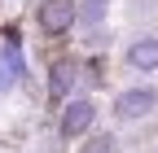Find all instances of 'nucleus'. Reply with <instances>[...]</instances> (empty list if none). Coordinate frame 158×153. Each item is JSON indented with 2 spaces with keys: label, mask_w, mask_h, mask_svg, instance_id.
<instances>
[{
  "label": "nucleus",
  "mask_w": 158,
  "mask_h": 153,
  "mask_svg": "<svg viewBox=\"0 0 158 153\" xmlns=\"http://www.w3.org/2000/svg\"><path fill=\"white\" fill-rule=\"evenodd\" d=\"M110 13V0H79V22L84 26H101Z\"/></svg>",
  "instance_id": "obj_6"
},
{
  "label": "nucleus",
  "mask_w": 158,
  "mask_h": 153,
  "mask_svg": "<svg viewBox=\"0 0 158 153\" xmlns=\"http://www.w3.org/2000/svg\"><path fill=\"white\" fill-rule=\"evenodd\" d=\"M92 123H97V105H92L88 96H79V101H66L57 131H62L66 140H79V136H88V131H92Z\"/></svg>",
  "instance_id": "obj_3"
},
{
  "label": "nucleus",
  "mask_w": 158,
  "mask_h": 153,
  "mask_svg": "<svg viewBox=\"0 0 158 153\" xmlns=\"http://www.w3.org/2000/svg\"><path fill=\"white\" fill-rule=\"evenodd\" d=\"M75 79H79V66L70 61V57L53 61V70H48V96H53V101H66L70 88H75Z\"/></svg>",
  "instance_id": "obj_5"
},
{
  "label": "nucleus",
  "mask_w": 158,
  "mask_h": 153,
  "mask_svg": "<svg viewBox=\"0 0 158 153\" xmlns=\"http://www.w3.org/2000/svg\"><path fill=\"white\" fill-rule=\"evenodd\" d=\"M40 31H48V35H66L75 22H79V5L75 0H40Z\"/></svg>",
  "instance_id": "obj_1"
},
{
  "label": "nucleus",
  "mask_w": 158,
  "mask_h": 153,
  "mask_svg": "<svg viewBox=\"0 0 158 153\" xmlns=\"http://www.w3.org/2000/svg\"><path fill=\"white\" fill-rule=\"evenodd\" d=\"M79 153H114V136H88L79 144Z\"/></svg>",
  "instance_id": "obj_7"
},
{
  "label": "nucleus",
  "mask_w": 158,
  "mask_h": 153,
  "mask_svg": "<svg viewBox=\"0 0 158 153\" xmlns=\"http://www.w3.org/2000/svg\"><path fill=\"white\" fill-rule=\"evenodd\" d=\"M127 66L141 70V74H154L158 70V35H141V40L127 44Z\"/></svg>",
  "instance_id": "obj_4"
},
{
  "label": "nucleus",
  "mask_w": 158,
  "mask_h": 153,
  "mask_svg": "<svg viewBox=\"0 0 158 153\" xmlns=\"http://www.w3.org/2000/svg\"><path fill=\"white\" fill-rule=\"evenodd\" d=\"M154 105H158V88H123L118 101H114V118L118 123H136L145 114H154Z\"/></svg>",
  "instance_id": "obj_2"
}]
</instances>
